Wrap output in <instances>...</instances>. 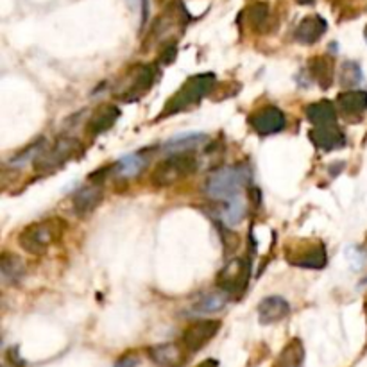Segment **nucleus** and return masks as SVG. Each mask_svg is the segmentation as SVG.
I'll return each mask as SVG.
<instances>
[{"mask_svg":"<svg viewBox=\"0 0 367 367\" xmlns=\"http://www.w3.org/2000/svg\"><path fill=\"white\" fill-rule=\"evenodd\" d=\"M248 181V171L240 167H228L214 172L206 181V192L224 205L242 199V187Z\"/></svg>","mask_w":367,"mask_h":367,"instance_id":"obj_1","label":"nucleus"},{"mask_svg":"<svg viewBox=\"0 0 367 367\" xmlns=\"http://www.w3.org/2000/svg\"><path fill=\"white\" fill-rule=\"evenodd\" d=\"M65 230V222L60 219H49L26 228L20 235V246L27 253L43 255L56 240L60 239Z\"/></svg>","mask_w":367,"mask_h":367,"instance_id":"obj_2","label":"nucleus"},{"mask_svg":"<svg viewBox=\"0 0 367 367\" xmlns=\"http://www.w3.org/2000/svg\"><path fill=\"white\" fill-rule=\"evenodd\" d=\"M214 85V74H199V76H194L192 79H188L180 90H178V94L169 101V104H167L165 110H163V117L174 115V113H180V111L197 104L210 90H212V86Z\"/></svg>","mask_w":367,"mask_h":367,"instance_id":"obj_3","label":"nucleus"},{"mask_svg":"<svg viewBox=\"0 0 367 367\" xmlns=\"http://www.w3.org/2000/svg\"><path fill=\"white\" fill-rule=\"evenodd\" d=\"M197 162L194 156L185 153H172L167 160H163L156 169H154L151 180L158 187H167L174 185L178 181L185 180L187 176L196 172Z\"/></svg>","mask_w":367,"mask_h":367,"instance_id":"obj_4","label":"nucleus"},{"mask_svg":"<svg viewBox=\"0 0 367 367\" xmlns=\"http://www.w3.org/2000/svg\"><path fill=\"white\" fill-rule=\"evenodd\" d=\"M219 330H221V323L219 321H196V323H192L183 332V339L181 341H183L185 350L190 351V353L203 350L217 335Z\"/></svg>","mask_w":367,"mask_h":367,"instance_id":"obj_5","label":"nucleus"},{"mask_svg":"<svg viewBox=\"0 0 367 367\" xmlns=\"http://www.w3.org/2000/svg\"><path fill=\"white\" fill-rule=\"evenodd\" d=\"M249 280V264L244 260H233L219 276V285L226 294H239L246 289Z\"/></svg>","mask_w":367,"mask_h":367,"instance_id":"obj_6","label":"nucleus"},{"mask_svg":"<svg viewBox=\"0 0 367 367\" xmlns=\"http://www.w3.org/2000/svg\"><path fill=\"white\" fill-rule=\"evenodd\" d=\"M285 115L282 110L278 108H264V110L257 111L255 115L249 119V124L253 126V129L262 135V137H269V135H276L285 128Z\"/></svg>","mask_w":367,"mask_h":367,"instance_id":"obj_7","label":"nucleus"},{"mask_svg":"<svg viewBox=\"0 0 367 367\" xmlns=\"http://www.w3.org/2000/svg\"><path fill=\"white\" fill-rule=\"evenodd\" d=\"M154 70L151 67H137L129 76V81L126 83L124 88L119 92V95L124 101H135L140 99L153 86Z\"/></svg>","mask_w":367,"mask_h":367,"instance_id":"obj_8","label":"nucleus"},{"mask_svg":"<svg viewBox=\"0 0 367 367\" xmlns=\"http://www.w3.org/2000/svg\"><path fill=\"white\" fill-rule=\"evenodd\" d=\"M149 357L156 367H183L187 364V351L178 344H158L149 350Z\"/></svg>","mask_w":367,"mask_h":367,"instance_id":"obj_9","label":"nucleus"},{"mask_svg":"<svg viewBox=\"0 0 367 367\" xmlns=\"http://www.w3.org/2000/svg\"><path fill=\"white\" fill-rule=\"evenodd\" d=\"M310 137H312L314 144L323 151H335L346 146V137L337 128V124L316 126V129L310 133Z\"/></svg>","mask_w":367,"mask_h":367,"instance_id":"obj_10","label":"nucleus"},{"mask_svg":"<svg viewBox=\"0 0 367 367\" xmlns=\"http://www.w3.org/2000/svg\"><path fill=\"white\" fill-rule=\"evenodd\" d=\"M289 312H291V305L280 296H269L258 305V319L262 325H273L285 319Z\"/></svg>","mask_w":367,"mask_h":367,"instance_id":"obj_11","label":"nucleus"},{"mask_svg":"<svg viewBox=\"0 0 367 367\" xmlns=\"http://www.w3.org/2000/svg\"><path fill=\"white\" fill-rule=\"evenodd\" d=\"M339 108L348 119H360L367 110V92L350 90L339 95Z\"/></svg>","mask_w":367,"mask_h":367,"instance_id":"obj_12","label":"nucleus"},{"mask_svg":"<svg viewBox=\"0 0 367 367\" xmlns=\"http://www.w3.org/2000/svg\"><path fill=\"white\" fill-rule=\"evenodd\" d=\"M326 33V22L321 17H307L305 20L299 22V26L296 27L294 38L301 43H316L321 36Z\"/></svg>","mask_w":367,"mask_h":367,"instance_id":"obj_13","label":"nucleus"},{"mask_svg":"<svg viewBox=\"0 0 367 367\" xmlns=\"http://www.w3.org/2000/svg\"><path fill=\"white\" fill-rule=\"evenodd\" d=\"M117 119H119V108L111 106V104H106V106L99 108L92 115L90 122H88V131L90 135H101V133L108 131L111 126L115 124Z\"/></svg>","mask_w":367,"mask_h":367,"instance_id":"obj_14","label":"nucleus"},{"mask_svg":"<svg viewBox=\"0 0 367 367\" xmlns=\"http://www.w3.org/2000/svg\"><path fill=\"white\" fill-rule=\"evenodd\" d=\"M291 264L298 265V267H307V269H323L326 265V251L323 248V244L307 246L303 249V255L292 258Z\"/></svg>","mask_w":367,"mask_h":367,"instance_id":"obj_15","label":"nucleus"},{"mask_svg":"<svg viewBox=\"0 0 367 367\" xmlns=\"http://www.w3.org/2000/svg\"><path fill=\"white\" fill-rule=\"evenodd\" d=\"M305 360V348L303 342L299 339H292L280 355L273 367H301Z\"/></svg>","mask_w":367,"mask_h":367,"instance_id":"obj_16","label":"nucleus"},{"mask_svg":"<svg viewBox=\"0 0 367 367\" xmlns=\"http://www.w3.org/2000/svg\"><path fill=\"white\" fill-rule=\"evenodd\" d=\"M103 199V190L99 185H90V187L83 188L81 192H77L74 196V206L81 215L90 214L92 210L101 203Z\"/></svg>","mask_w":367,"mask_h":367,"instance_id":"obj_17","label":"nucleus"},{"mask_svg":"<svg viewBox=\"0 0 367 367\" xmlns=\"http://www.w3.org/2000/svg\"><path fill=\"white\" fill-rule=\"evenodd\" d=\"M307 117L314 126H326L337 122V111H335V106L332 103H328V101L310 104L307 108Z\"/></svg>","mask_w":367,"mask_h":367,"instance_id":"obj_18","label":"nucleus"},{"mask_svg":"<svg viewBox=\"0 0 367 367\" xmlns=\"http://www.w3.org/2000/svg\"><path fill=\"white\" fill-rule=\"evenodd\" d=\"M203 140H205V135H199V133L178 135V137L167 142L165 146H163V151H167V153H187V151L199 146Z\"/></svg>","mask_w":367,"mask_h":367,"instance_id":"obj_19","label":"nucleus"},{"mask_svg":"<svg viewBox=\"0 0 367 367\" xmlns=\"http://www.w3.org/2000/svg\"><path fill=\"white\" fill-rule=\"evenodd\" d=\"M147 165V156L140 153H133L124 156L122 160H119L117 163V174L122 178H135L137 174H140L142 169Z\"/></svg>","mask_w":367,"mask_h":367,"instance_id":"obj_20","label":"nucleus"},{"mask_svg":"<svg viewBox=\"0 0 367 367\" xmlns=\"http://www.w3.org/2000/svg\"><path fill=\"white\" fill-rule=\"evenodd\" d=\"M310 72H312V77L323 88H328V86L332 85V63H330L326 58L312 60V63H310Z\"/></svg>","mask_w":367,"mask_h":367,"instance_id":"obj_21","label":"nucleus"},{"mask_svg":"<svg viewBox=\"0 0 367 367\" xmlns=\"http://www.w3.org/2000/svg\"><path fill=\"white\" fill-rule=\"evenodd\" d=\"M226 301H228L226 294L206 296V298H203L201 301L196 305V308H194V314H196V316H201V314L219 312V310H222V308H224Z\"/></svg>","mask_w":367,"mask_h":367,"instance_id":"obj_22","label":"nucleus"},{"mask_svg":"<svg viewBox=\"0 0 367 367\" xmlns=\"http://www.w3.org/2000/svg\"><path fill=\"white\" fill-rule=\"evenodd\" d=\"M244 214H246V205H244V197L242 199H237L233 203H228L226 208L222 210L221 219L226 226H237L240 221H242Z\"/></svg>","mask_w":367,"mask_h":367,"instance_id":"obj_23","label":"nucleus"},{"mask_svg":"<svg viewBox=\"0 0 367 367\" xmlns=\"http://www.w3.org/2000/svg\"><path fill=\"white\" fill-rule=\"evenodd\" d=\"M22 274H24V265H22L20 258L4 253V257H2V276L6 280H15L17 282Z\"/></svg>","mask_w":367,"mask_h":367,"instance_id":"obj_24","label":"nucleus"},{"mask_svg":"<svg viewBox=\"0 0 367 367\" xmlns=\"http://www.w3.org/2000/svg\"><path fill=\"white\" fill-rule=\"evenodd\" d=\"M360 79H362V74H360V67L355 61H348L342 67V85L353 86L359 85Z\"/></svg>","mask_w":367,"mask_h":367,"instance_id":"obj_25","label":"nucleus"},{"mask_svg":"<svg viewBox=\"0 0 367 367\" xmlns=\"http://www.w3.org/2000/svg\"><path fill=\"white\" fill-rule=\"evenodd\" d=\"M249 15L253 18V24H262L267 17V6L265 4H255L249 9Z\"/></svg>","mask_w":367,"mask_h":367,"instance_id":"obj_26","label":"nucleus"},{"mask_svg":"<svg viewBox=\"0 0 367 367\" xmlns=\"http://www.w3.org/2000/svg\"><path fill=\"white\" fill-rule=\"evenodd\" d=\"M138 364L137 357H124V359H120L119 362H115L113 367H135Z\"/></svg>","mask_w":367,"mask_h":367,"instance_id":"obj_27","label":"nucleus"},{"mask_svg":"<svg viewBox=\"0 0 367 367\" xmlns=\"http://www.w3.org/2000/svg\"><path fill=\"white\" fill-rule=\"evenodd\" d=\"M197 367H219V362H217V360H214V359H208V360H205V362L199 364Z\"/></svg>","mask_w":367,"mask_h":367,"instance_id":"obj_28","label":"nucleus"},{"mask_svg":"<svg viewBox=\"0 0 367 367\" xmlns=\"http://www.w3.org/2000/svg\"><path fill=\"white\" fill-rule=\"evenodd\" d=\"M366 38H367V29H366Z\"/></svg>","mask_w":367,"mask_h":367,"instance_id":"obj_29","label":"nucleus"}]
</instances>
